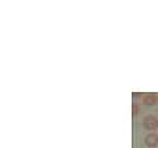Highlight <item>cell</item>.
<instances>
[{
	"label": "cell",
	"mask_w": 158,
	"mask_h": 148,
	"mask_svg": "<svg viewBox=\"0 0 158 148\" xmlns=\"http://www.w3.org/2000/svg\"><path fill=\"white\" fill-rule=\"evenodd\" d=\"M143 126L145 130L154 131L158 127V120L154 115H147L143 120Z\"/></svg>",
	"instance_id": "6da1fadb"
},
{
	"label": "cell",
	"mask_w": 158,
	"mask_h": 148,
	"mask_svg": "<svg viewBox=\"0 0 158 148\" xmlns=\"http://www.w3.org/2000/svg\"><path fill=\"white\" fill-rule=\"evenodd\" d=\"M158 98L155 93H149V94H146L143 99V102L146 104V105H154V104L157 102Z\"/></svg>",
	"instance_id": "3957f363"
},
{
	"label": "cell",
	"mask_w": 158,
	"mask_h": 148,
	"mask_svg": "<svg viewBox=\"0 0 158 148\" xmlns=\"http://www.w3.org/2000/svg\"><path fill=\"white\" fill-rule=\"evenodd\" d=\"M137 112H138V106H137V104H133V113L134 114H137Z\"/></svg>",
	"instance_id": "277c9868"
},
{
	"label": "cell",
	"mask_w": 158,
	"mask_h": 148,
	"mask_svg": "<svg viewBox=\"0 0 158 148\" xmlns=\"http://www.w3.org/2000/svg\"><path fill=\"white\" fill-rule=\"evenodd\" d=\"M145 144L148 147H155L158 144V135L155 133L148 134L145 137Z\"/></svg>",
	"instance_id": "7a4b0ae2"
}]
</instances>
